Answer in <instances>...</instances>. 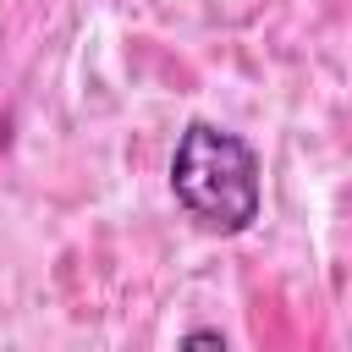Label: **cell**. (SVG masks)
<instances>
[{
  "instance_id": "6da1fadb",
  "label": "cell",
  "mask_w": 352,
  "mask_h": 352,
  "mask_svg": "<svg viewBox=\"0 0 352 352\" xmlns=\"http://www.w3.org/2000/svg\"><path fill=\"white\" fill-rule=\"evenodd\" d=\"M170 192L209 236H242L264 209V170L248 138L220 121H187L170 154Z\"/></svg>"
},
{
  "instance_id": "7a4b0ae2",
  "label": "cell",
  "mask_w": 352,
  "mask_h": 352,
  "mask_svg": "<svg viewBox=\"0 0 352 352\" xmlns=\"http://www.w3.org/2000/svg\"><path fill=\"white\" fill-rule=\"evenodd\" d=\"M176 352H231V346H226V336H220V330L198 324V330H187V336H182V346H176Z\"/></svg>"
}]
</instances>
